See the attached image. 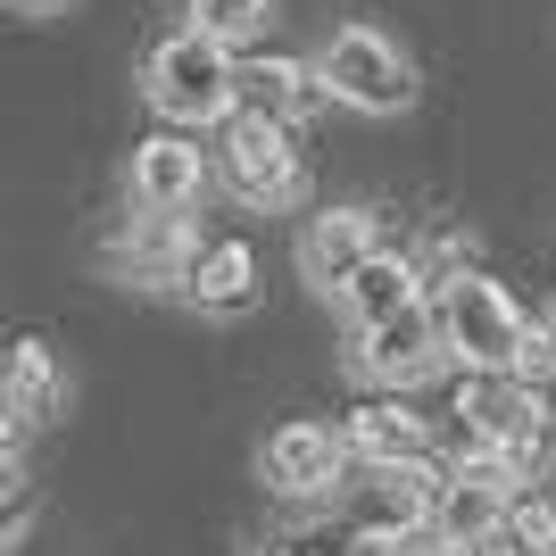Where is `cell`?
Masks as SVG:
<instances>
[{
	"instance_id": "obj_1",
	"label": "cell",
	"mask_w": 556,
	"mask_h": 556,
	"mask_svg": "<svg viewBox=\"0 0 556 556\" xmlns=\"http://www.w3.org/2000/svg\"><path fill=\"white\" fill-rule=\"evenodd\" d=\"M432 325H441V349L457 366H482V374H548L556 366L548 325H532V316L490 275H473V266H448V275L432 282Z\"/></svg>"
},
{
	"instance_id": "obj_2",
	"label": "cell",
	"mask_w": 556,
	"mask_h": 556,
	"mask_svg": "<svg viewBox=\"0 0 556 556\" xmlns=\"http://www.w3.org/2000/svg\"><path fill=\"white\" fill-rule=\"evenodd\" d=\"M141 100H150L159 125L208 134L216 116H232V50L200 25H175L166 42L141 50Z\"/></svg>"
},
{
	"instance_id": "obj_3",
	"label": "cell",
	"mask_w": 556,
	"mask_h": 556,
	"mask_svg": "<svg viewBox=\"0 0 556 556\" xmlns=\"http://www.w3.org/2000/svg\"><path fill=\"white\" fill-rule=\"evenodd\" d=\"M208 175H225L232 200H241V208H266V216H282V208H300V200H307V159L291 150V125L250 116V109L216 116Z\"/></svg>"
},
{
	"instance_id": "obj_4",
	"label": "cell",
	"mask_w": 556,
	"mask_h": 556,
	"mask_svg": "<svg viewBox=\"0 0 556 556\" xmlns=\"http://www.w3.org/2000/svg\"><path fill=\"white\" fill-rule=\"evenodd\" d=\"M316 67V84H325V100H341V109L357 116H407L416 109V59L382 34V25H332V42L307 59Z\"/></svg>"
},
{
	"instance_id": "obj_5",
	"label": "cell",
	"mask_w": 556,
	"mask_h": 556,
	"mask_svg": "<svg viewBox=\"0 0 556 556\" xmlns=\"http://www.w3.org/2000/svg\"><path fill=\"white\" fill-rule=\"evenodd\" d=\"M448 349H441V325H432V300H399L391 316H366L349 325V374L366 391H416L424 374H441Z\"/></svg>"
},
{
	"instance_id": "obj_6",
	"label": "cell",
	"mask_w": 556,
	"mask_h": 556,
	"mask_svg": "<svg viewBox=\"0 0 556 556\" xmlns=\"http://www.w3.org/2000/svg\"><path fill=\"white\" fill-rule=\"evenodd\" d=\"M432 482H441V457L416 465H349L341 490H332V515L349 523V540H399L432 523Z\"/></svg>"
},
{
	"instance_id": "obj_7",
	"label": "cell",
	"mask_w": 556,
	"mask_h": 556,
	"mask_svg": "<svg viewBox=\"0 0 556 556\" xmlns=\"http://www.w3.org/2000/svg\"><path fill=\"white\" fill-rule=\"evenodd\" d=\"M349 473V448L332 424H282L275 441L257 448V482L291 498V507H332V490Z\"/></svg>"
},
{
	"instance_id": "obj_8",
	"label": "cell",
	"mask_w": 556,
	"mask_h": 556,
	"mask_svg": "<svg viewBox=\"0 0 556 556\" xmlns=\"http://www.w3.org/2000/svg\"><path fill=\"white\" fill-rule=\"evenodd\" d=\"M191 241H200L191 208H134L116 241H100V266H109L116 282H141V291H175Z\"/></svg>"
},
{
	"instance_id": "obj_9",
	"label": "cell",
	"mask_w": 556,
	"mask_h": 556,
	"mask_svg": "<svg viewBox=\"0 0 556 556\" xmlns=\"http://www.w3.org/2000/svg\"><path fill=\"white\" fill-rule=\"evenodd\" d=\"M200 191H208V150H200V134L166 125V134L134 141V166H125V200H134V208H200Z\"/></svg>"
},
{
	"instance_id": "obj_10",
	"label": "cell",
	"mask_w": 556,
	"mask_h": 556,
	"mask_svg": "<svg viewBox=\"0 0 556 556\" xmlns=\"http://www.w3.org/2000/svg\"><path fill=\"white\" fill-rule=\"evenodd\" d=\"M175 291H184L200 316H241V307L257 300V250L232 241V232H200L191 257H184V275H175Z\"/></svg>"
},
{
	"instance_id": "obj_11",
	"label": "cell",
	"mask_w": 556,
	"mask_h": 556,
	"mask_svg": "<svg viewBox=\"0 0 556 556\" xmlns=\"http://www.w3.org/2000/svg\"><path fill=\"white\" fill-rule=\"evenodd\" d=\"M374 250H382V216H374V208H325V216H307V225H300V275L316 282L325 300L366 266Z\"/></svg>"
},
{
	"instance_id": "obj_12",
	"label": "cell",
	"mask_w": 556,
	"mask_h": 556,
	"mask_svg": "<svg viewBox=\"0 0 556 556\" xmlns=\"http://www.w3.org/2000/svg\"><path fill=\"white\" fill-rule=\"evenodd\" d=\"M232 109L275 116V125H307L325 109V84L307 59H232Z\"/></svg>"
},
{
	"instance_id": "obj_13",
	"label": "cell",
	"mask_w": 556,
	"mask_h": 556,
	"mask_svg": "<svg viewBox=\"0 0 556 556\" xmlns=\"http://www.w3.org/2000/svg\"><path fill=\"white\" fill-rule=\"evenodd\" d=\"M341 448H349V465H416V457H432V416L399 407V391L366 399V407H349Z\"/></svg>"
},
{
	"instance_id": "obj_14",
	"label": "cell",
	"mask_w": 556,
	"mask_h": 556,
	"mask_svg": "<svg viewBox=\"0 0 556 556\" xmlns=\"http://www.w3.org/2000/svg\"><path fill=\"white\" fill-rule=\"evenodd\" d=\"M0 399L17 407L25 424H50L59 407H67V374H59V357H50V341H9V357H0Z\"/></svg>"
},
{
	"instance_id": "obj_15",
	"label": "cell",
	"mask_w": 556,
	"mask_h": 556,
	"mask_svg": "<svg viewBox=\"0 0 556 556\" xmlns=\"http://www.w3.org/2000/svg\"><path fill=\"white\" fill-rule=\"evenodd\" d=\"M416 291H424V266H416L407 250H391V241H382V250H374L366 266H357V275L332 291V300H341L349 325H366V316H391V307H399V300H416Z\"/></svg>"
},
{
	"instance_id": "obj_16",
	"label": "cell",
	"mask_w": 556,
	"mask_h": 556,
	"mask_svg": "<svg viewBox=\"0 0 556 556\" xmlns=\"http://www.w3.org/2000/svg\"><path fill=\"white\" fill-rule=\"evenodd\" d=\"M357 540H349V523L332 507H307L300 523H282V532H266V548L257 556H349Z\"/></svg>"
},
{
	"instance_id": "obj_17",
	"label": "cell",
	"mask_w": 556,
	"mask_h": 556,
	"mask_svg": "<svg viewBox=\"0 0 556 556\" xmlns=\"http://www.w3.org/2000/svg\"><path fill=\"white\" fill-rule=\"evenodd\" d=\"M266 17H275V0H191V25L216 34L225 50H241L250 34H266Z\"/></svg>"
},
{
	"instance_id": "obj_18",
	"label": "cell",
	"mask_w": 556,
	"mask_h": 556,
	"mask_svg": "<svg viewBox=\"0 0 556 556\" xmlns=\"http://www.w3.org/2000/svg\"><path fill=\"white\" fill-rule=\"evenodd\" d=\"M25 523H34V482H25V465H0V556L25 540Z\"/></svg>"
},
{
	"instance_id": "obj_19",
	"label": "cell",
	"mask_w": 556,
	"mask_h": 556,
	"mask_svg": "<svg viewBox=\"0 0 556 556\" xmlns=\"http://www.w3.org/2000/svg\"><path fill=\"white\" fill-rule=\"evenodd\" d=\"M448 556H532L523 540H515V523H490V532H473V540H457Z\"/></svg>"
},
{
	"instance_id": "obj_20",
	"label": "cell",
	"mask_w": 556,
	"mask_h": 556,
	"mask_svg": "<svg viewBox=\"0 0 556 556\" xmlns=\"http://www.w3.org/2000/svg\"><path fill=\"white\" fill-rule=\"evenodd\" d=\"M25 432H34V424H25L17 407L0 399V465H17V457H25Z\"/></svg>"
},
{
	"instance_id": "obj_21",
	"label": "cell",
	"mask_w": 556,
	"mask_h": 556,
	"mask_svg": "<svg viewBox=\"0 0 556 556\" xmlns=\"http://www.w3.org/2000/svg\"><path fill=\"white\" fill-rule=\"evenodd\" d=\"M9 9H17V17H59L67 0H9Z\"/></svg>"
},
{
	"instance_id": "obj_22",
	"label": "cell",
	"mask_w": 556,
	"mask_h": 556,
	"mask_svg": "<svg viewBox=\"0 0 556 556\" xmlns=\"http://www.w3.org/2000/svg\"><path fill=\"white\" fill-rule=\"evenodd\" d=\"M548 341H556V316H548Z\"/></svg>"
}]
</instances>
